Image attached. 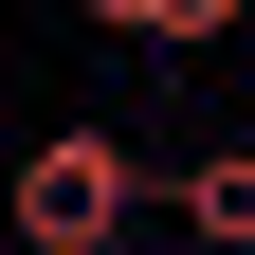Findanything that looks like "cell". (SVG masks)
<instances>
[{"mask_svg": "<svg viewBox=\"0 0 255 255\" xmlns=\"http://www.w3.org/2000/svg\"><path fill=\"white\" fill-rule=\"evenodd\" d=\"M0 219H18V255H110L128 219H146V164H128L110 128H55V146H18Z\"/></svg>", "mask_w": 255, "mask_h": 255, "instance_id": "cell-1", "label": "cell"}, {"mask_svg": "<svg viewBox=\"0 0 255 255\" xmlns=\"http://www.w3.org/2000/svg\"><path fill=\"white\" fill-rule=\"evenodd\" d=\"M164 201H182V237H201V255H255V146H201Z\"/></svg>", "mask_w": 255, "mask_h": 255, "instance_id": "cell-2", "label": "cell"}, {"mask_svg": "<svg viewBox=\"0 0 255 255\" xmlns=\"http://www.w3.org/2000/svg\"><path fill=\"white\" fill-rule=\"evenodd\" d=\"M91 18H110V37H164V55H201V37H237L255 0H91Z\"/></svg>", "mask_w": 255, "mask_h": 255, "instance_id": "cell-3", "label": "cell"}]
</instances>
